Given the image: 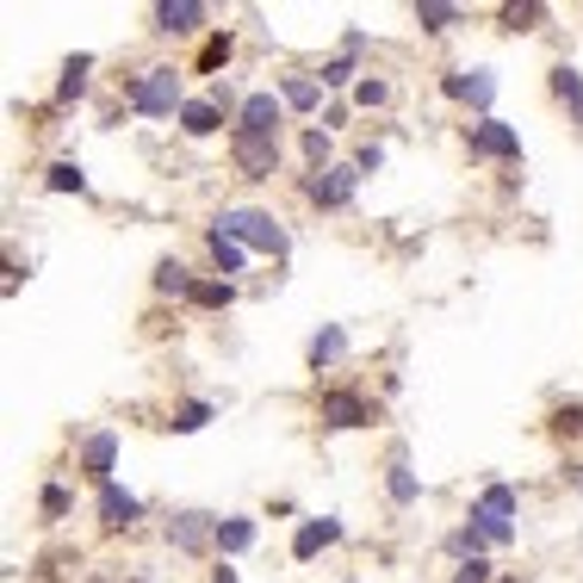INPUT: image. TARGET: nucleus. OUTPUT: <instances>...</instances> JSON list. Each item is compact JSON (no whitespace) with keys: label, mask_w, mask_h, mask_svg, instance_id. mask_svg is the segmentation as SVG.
Segmentation results:
<instances>
[{"label":"nucleus","mask_w":583,"mask_h":583,"mask_svg":"<svg viewBox=\"0 0 583 583\" xmlns=\"http://www.w3.org/2000/svg\"><path fill=\"white\" fill-rule=\"evenodd\" d=\"M211 230H223L230 242H242V249H254V254H285V249H292V237L280 230V218H273V211H261V206L218 211V223H211Z\"/></svg>","instance_id":"f257e3e1"},{"label":"nucleus","mask_w":583,"mask_h":583,"mask_svg":"<svg viewBox=\"0 0 583 583\" xmlns=\"http://www.w3.org/2000/svg\"><path fill=\"white\" fill-rule=\"evenodd\" d=\"M125 106L143 112V118H168V112H180L187 100H180V69L156 63V69H143V75L125 81Z\"/></svg>","instance_id":"f03ea898"},{"label":"nucleus","mask_w":583,"mask_h":583,"mask_svg":"<svg viewBox=\"0 0 583 583\" xmlns=\"http://www.w3.org/2000/svg\"><path fill=\"white\" fill-rule=\"evenodd\" d=\"M466 521H472L490 546H509V540H516V490L509 485H485L472 497V516Z\"/></svg>","instance_id":"7ed1b4c3"},{"label":"nucleus","mask_w":583,"mask_h":583,"mask_svg":"<svg viewBox=\"0 0 583 583\" xmlns=\"http://www.w3.org/2000/svg\"><path fill=\"white\" fill-rule=\"evenodd\" d=\"M280 118H285V100L273 94V87H261V94H242L237 100L230 131H237V137H280Z\"/></svg>","instance_id":"20e7f679"},{"label":"nucleus","mask_w":583,"mask_h":583,"mask_svg":"<svg viewBox=\"0 0 583 583\" xmlns=\"http://www.w3.org/2000/svg\"><path fill=\"white\" fill-rule=\"evenodd\" d=\"M466 149H472L478 162H521V131L490 112V118H478V125L466 131Z\"/></svg>","instance_id":"39448f33"},{"label":"nucleus","mask_w":583,"mask_h":583,"mask_svg":"<svg viewBox=\"0 0 583 583\" xmlns=\"http://www.w3.org/2000/svg\"><path fill=\"white\" fill-rule=\"evenodd\" d=\"M441 94L447 100H466L478 118H490V106H497V75H490V69H447Z\"/></svg>","instance_id":"423d86ee"},{"label":"nucleus","mask_w":583,"mask_h":583,"mask_svg":"<svg viewBox=\"0 0 583 583\" xmlns=\"http://www.w3.org/2000/svg\"><path fill=\"white\" fill-rule=\"evenodd\" d=\"M316 416H323V428H366L373 423V404L354 385H330V392L316 397Z\"/></svg>","instance_id":"0eeeda50"},{"label":"nucleus","mask_w":583,"mask_h":583,"mask_svg":"<svg viewBox=\"0 0 583 583\" xmlns=\"http://www.w3.org/2000/svg\"><path fill=\"white\" fill-rule=\"evenodd\" d=\"M354 187H361V168L354 162H335V168H323V174H311V206H323V211H342V206H354Z\"/></svg>","instance_id":"6e6552de"},{"label":"nucleus","mask_w":583,"mask_h":583,"mask_svg":"<svg viewBox=\"0 0 583 583\" xmlns=\"http://www.w3.org/2000/svg\"><path fill=\"white\" fill-rule=\"evenodd\" d=\"M230 156H237L242 180H273L280 174V137H237L230 131Z\"/></svg>","instance_id":"1a4fd4ad"},{"label":"nucleus","mask_w":583,"mask_h":583,"mask_svg":"<svg viewBox=\"0 0 583 583\" xmlns=\"http://www.w3.org/2000/svg\"><path fill=\"white\" fill-rule=\"evenodd\" d=\"M168 546H174V552H206V546H218V516L180 509V516L168 521Z\"/></svg>","instance_id":"9d476101"},{"label":"nucleus","mask_w":583,"mask_h":583,"mask_svg":"<svg viewBox=\"0 0 583 583\" xmlns=\"http://www.w3.org/2000/svg\"><path fill=\"white\" fill-rule=\"evenodd\" d=\"M143 521V497L137 490H125V485H100V528H137Z\"/></svg>","instance_id":"9b49d317"},{"label":"nucleus","mask_w":583,"mask_h":583,"mask_svg":"<svg viewBox=\"0 0 583 583\" xmlns=\"http://www.w3.org/2000/svg\"><path fill=\"white\" fill-rule=\"evenodd\" d=\"M112 466H118V435H112V428H94V435L81 441V472L94 478V485H112Z\"/></svg>","instance_id":"f8f14e48"},{"label":"nucleus","mask_w":583,"mask_h":583,"mask_svg":"<svg viewBox=\"0 0 583 583\" xmlns=\"http://www.w3.org/2000/svg\"><path fill=\"white\" fill-rule=\"evenodd\" d=\"M149 19H156V32L187 38V32H199V25L211 19V7H206V0H162V7H156Z\"/></svg>","instance_id":"ddd939ff"},{"label":"nucleus","mask_w":583,"mask_h":583,"mask_svg":"<svg viewBox=\"0 0 583 583\" xmlns=\"http://www.w3.org/2000/svg\"><path fill=\"white\" fill-rule=\"evenodd\" d=\"M342 540V521L323 516V521H299V534H292V559H316L323 546H335Z\"/></svg>","instance_id":"4468645a"},{"label":"nucleus","mask_w":583,"mask_h":583,"mask_svg":"<svg viewBox=\"0 0 583 583\" xmlns=\"http://www.w3.org/2000/svg\"><path fill=\"white\" fill-rule=\"evenodd\" d=\"M180 131H187V137H218L223 131V106L218 100H187V106H180Z\"/></svg>","instance_id":"2eb2a0df"},{"label":"nucleus","mask_w":583,"mask_h":583,"mask_svg":"<svg viewBox=\"0 0 583 583\" xmlns=\"http://www.w3.org/2000/svg\"><path fill=\"white\" fill-rule=\"evenodd\" d=\"M280 100H285V112H316V106H323V81H316V75H285L280 81Z\"/></svg>","instance_id":"dca6fc26"},{"label":"nucleus","mask_w":583,"mask_h":583,"mask_svg":"<svg viewBox=\"0 0 583 583\" xmlns=\"http://www.w3.org/2000/svg\"><path fill=\"white\" fill-rule=\"evenodd\" d=\"M254 534H261V528H254L249 516H223L218 521V552H223V559H237V552L254 546Z\"/></svg>","instance_id":"f3484780"},{"label":"nucleus","mask_w":583,"mask_h":583,"mask_svg":"<svg viewBox=\"0 0 583 583\" xmlns=\"http://www.w3.org/2000/svg\"><path fill=\"white\" fill-rule=\"evenodd\" d=\"M459 19H466V7H454V0H416V25L423 32H454Z\"/></svg>","instance_id":"a211bd4d"},{"label":"nucleus","mask_w":583,"mask_h":583,"mask_svg":"<svg viewBox=\"0 0 583 583\" xmlns=\"http://www.w3.org/2000/svg\"><path fill=\"white\" fill-rule=\"evenodd\" d=\"M206 249H211V268H218L223 280L249 268V249H242V242H230V237H223V230H211V237H206Z\"/></svg>","instance_id":"6ab92c4d"},{"label":"nucleus","mask_w":583,"mask_h":583,"mask_svg":"<svg viewBox=\"0 0 583 583\" xmlns=\"http://www.w3.org/2000/svg\"><path fill=\"white\" fill-rule=\"evenodd\" d=\"M342 354H347V330H342V323H330V330L311 335V366H316V373H323V366H335Z\"/></svg>","instance_id":"aec40b11"},{"label":"nucleus","mask_w":583,"mask_h":583,"mask_svg":"<svg viewBox=\"0 0 583 583\" xmlns=\"http://www.w3.org/2000/svg\"><path fill=\"white\" fill-rule=\"evenodd\" d=\"M497 19H503V32H534L546 19V7L540 0H509V7H497Z\"/></svg>","instance_id":"412c9836"},{"label":"nucleus","mask_w":583,"mask_h":583,"mask_svg":"<svg viewBox=\"0 0 583 583\" xmlns=\"http://www.w3.org/2000/svg\"><path fill=\"white\" fill-rule=\"evenodd\" d=\"M187 304H199V311H230V304H237V285L230 280H199Z\"/></svg>","instance_id":"4be33fe9"},{"label":"nucleus","mask_w":583,"mask_h":583,"mask_svg":"<svg viewBox=\"0 0 583 583\" xmlns=\"http://www.w3.org/2000/svg\"><path fill=\"white\" fill-rule=\"evenodd\" d=\"M87 69H94V56H69L63 81H56V106H69V100L87 94Z\"/></svg>","instance_id":"5701e85b"},{"label":"nucleus","mask_w":583,"mask_h":583,"mask_svg":"<svg viewBox=\"0 0 583 583\" xmlns=\"http://www.w3.org/2000/svg\"><path fill=\"white\" fill-rule=\"evenodd\" d=\"M44 187L50 192H87V168H81V162H50V174H44Z\"/></svg>","instance_id":"b1692460"},{"label":"nucleus","mask_w":583,"mask_h":583,"mask_svg":"<svg viewBox=\"0 0 583 583\" xmlns=\"http://www.w3.org/2000/svg\"><path fill=\"white\" fill-rule=\"evenodd\" d=\"M552 94L565 100V106L577 112V125H583V75H577L571 63H559V69H552Z\"/></svg>","instance_id":"393cba45"},{"label":"nucleus","mask_w":583,"mask_h":583,"mask_svg":"<svg viewBox=\"0 0 583 583\" xmlns=\"http://www.w3.org/2000/svg\"><path fill=\"white\" fill-rule=\"evenodd\" d=\"M385 490H392V503H416V497H423V485H416V472H410V459H404V454L392 459V478H385Z\"/></svg>","instance_id":"a878e982"},{"label":"nucleus","mask_w":583,"mask_h":583,"mask_svg":"<svg viewBox=\"0 0 583 583\" xmlns=\"http://www.w3.org/2000/svg\"><path fill=\"white\" fill-rule=\"evenodd\" d=\"M192 285H199V280H192L180 261H162V268H156V292H168V299H192Z\"/></svg>","instance_id":"bb28decb"},{"label":"nucleus","mask_w":583,"mask_h":583,"mask_svg":"<svg viewBox=\"0 0 583 583\" xmlns=\"http://www.w3.org/2000/svg\"><path fill=\"white\" fill-rule=\"evenodd\" d=\"M485 546H490V540L478 534L472 521H466V528H454V534H447V552H459V559H485Z\"/></svg>","instance_id":"cd10ccee"},{"label":"nucleus","mask_w":583,"mask_h":583,"mask_svg":"<svg viewBox=\"0 0 583 583\" xmlns=\"http://www.w3.org/2000/svg\"><path fill=\"white\" fill-rule=\"evenodd\" d=\"M354 75H361V69H354V56H347V50H342V56H330V63L316 69V81H323V87H347Z\"/></svg>","instance_id":"c85d7f7f"},{"label":"nucleus","mask_w":583,"mask_h":583,"mask_svg":"<svg viewBox=\"0 0 583 583\" xmlns=\"http://www.w3.org/2000/svg\"><path fill=\"white\" fill-rule=\"evenodd\" d=\"M230 50H237V32H211V38H206V56H199V69H223V63H230Z\"/></svg>","instance_id":"c756f323"},{"label":"nucleus","mask_w":583,"mask_h":583,"mask_svg":"<svg viewBox=\"0 0 583 583\" xmlns=\"http://www.w3.org/2000/svg\"><path fill=\"white\" fill-rule=\"evenodd\" d=\"M304 156H311V168H316V174H323V168H335V162H330V131H323V125H311V131H304Z\"/></svg>","instance_id":"7c9ffc66"},{"label":"nucleus","mask_w":583,"mask_h":583,"mask_svg":"<svg viewBox=\"0 0 583 583\" xmlns=\"http://www.w3.org/2000/svg\"><path fill=\"white\" fill-rule=\"evenodd\" d=\"M211 423V404H180V410H174V435H192V428H206Z\"/></svg>","instance_id":"2f4dec72"},{"label":"nucleus","mask_w":583,"mask_h":583,"mask_svg":"<svg viewBox=\"0 0 583 583\" xmlns=\"http://www.w3.org/2000/svg\"><path fill=\"white\" fill-rule=\"evenodd\" d=\"M69 503H75V497H69L63 485H44V497H38V509H44V521H63V516H69Z\"/></svg>","instance_id":"473e14b6"},{"label":"nucleus","mask_w":583,"mask_h":583,"mask_svg":"<svg viewBox=\"0 0 583 583\" xmlns=\"http://www.w3.org/2000/svg\"><path fill=\"white\" fill-rule=\"evenodd\" d=\"M385 100H392V81H354V106H385Z\"/></svg>","instance_id":"72a5a7b5"},{"label":"nucleus","mask_w":583,"mask_h":583,"mask_svg":"<svg viewBox=\"0 0 583 583\" xmlns=\"http://www.w3.org/2000/svg\"><path fill=\"white\" fill-rule=\"evenodd\" d=\"M454 583H497V571H490V559H459Z\"/></svg>","instance_id":"f704fd0d"},{"label":"nucleus","mask_w":583,"mask_h":583,"mask_svg":"<svg viewBox=\"0 0 583 583\" xmlns=\"http://www.w3.org/2000/svg\"><path fill=\"white\" fill-rule=\"evenodd\" d=\"M552 435H583V397L565 404V410H552Z\"/></svg>","instance_id":"c9c22d12"},{"label":"nucleus","mask_w":583,"mask_h":583,"mask_svg":"<svg viewBox=\"0 0 583 583\" xmlns=\"http://www.w3.org/2000/svg\"><path fill=\"white\" fill-rule=\"evenodd\" d=\"M354 168H361V174H378V168H385V149H378V143H366L361 156H354Z\"/></svg>","instance_id":"e433bc0d"},{"label":"nucleus","mask_w":583,"mask_h":583,"mask_svg":"<svg viewBox=\"0 0 583 583\" xmlns=\"http://www.w3.org/2000/svg\"><path fill=\"white\" fill-rule=\"evenodd\" d=\"M342 50H347V56H361V50H366V32H361V25H347V32H342Z\"/></svg>","instance_id":"4c0bfd02"},{"label":"nucleus","mask_w":583,"mask_h":583,"mask_svg":"<svg viewBox=\"0 0 583 583\" xmlns=\"http://www.w3.org/2000/svg\"><path fill=\"white\" fill-rule=\"evenodd\" d=\"M211 583H242V577H237L230 565H218V571H211Z\"/></svg>","instance_id":"58836bf2"},{"label":"nucleus","mask_w":583,"mask_h":583,"mask_svg":"<svg viewBox=\"0 0 583 583\" xmlns=\"http://www.w3.org/2000/svg\"><path fill=\"white\" fill-rule=\"evenodd\" d=\"M497 583H521V577H497Z\"/></svg>","instance_id":"ea45409f"},{"label":"nucleus","mask_w":583,"mask_h":583,"mask_svg":"<svg viewBox=\"0 0 583 583\" xmlns=\"http://www.w3.org/2000/svg\"><path fill=\"white\" fill-rule=\"evenodd\" d=\"M94 583H106V577H94Z\"/></svg>","instance_id":"a19ab883"}]
</instances>
